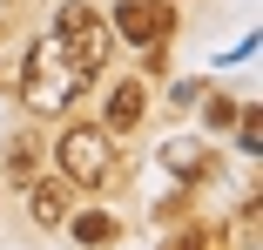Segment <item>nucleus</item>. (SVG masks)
<instances>
[{"instance_id": "obj_1", "label": "nucleus", "mask_w": 263, "mask_h": 250, "mask_svg": "<svg viewBox=\"0 0 263 250\" xmlns=\"http://www.w3.org/2000/svg\"><path fill=\"white\" fill-rule=\"evenodd\" d=\"M54 55L68 61L74 81L101 75V61H108V21H101L95 7H81V0H68V7L54 14Z\"/></svg>"}, {"instance_id": "obj_2", "label": "nucleus", "mask_w": 263, "mask_h": 250, "mask_svg": "<svg viewBox=\"0 0 263 250\" xmlns=\"http://www.w3.org/2000/svg\"><path fill=\"white\" fill-rule=\"evenodd\" d=\"M61 176L68 183H101V176H108V135H101V129H68L61 135Z\"/></svg>"}, {"instance_id": "obj_3", "label": "nucleus", "mask_w": 263, "mask_h": 250, "mask_svg": "<svg viewBox=\"0 0 263 250\" xmlns=\"http://www.w3.org/2000/svg\"><path fill=\"white\" fill-rule=\"evenodd\" d=\"M115 34L135 47H169V7L162 0H122L115 7Z\"/></svg>"}, {"instance_id": "obj_4", "label": "nucleus", "mask_w": 263, "mask_h": 250, "mask_svg": "<svg viewBox=\"0 0 263 250\" xmlns=\"http://www.w3.org/2000/svg\"><path fill=\"white\" fill-rule=\"evenodd\" d=\"M27 109H41V115L68 109V81L54 75V41H41L27 55Z\"/></svg>"}, {"instance_id": "obj_5", "label": "nucleus", "mask_w": 263, "mask_h": 250, "mask_svg": "<svg viewBox=\"0 0 263 250\" xmlns=\"http://www.w3.org/2000/svg\"><path fill=\"white\" fill-rule=\"evenodd\" d=\"M142 109H148V88H142V81L108 88V115H101V135H128V129L142 122Z\"/></svg>"}, {"instance_id": "obj_6", "label": "nucleus", "mask_w": 263, "mask_h": 250, "mask_svg": "<svg viewBox=\"0 0 263 250\" xmlns=\"http://www.w3.org/2000/svg\"><path fill=\"white\" fill-rule=\"evenodd\" d=\"M68 210H74L68 176H61V183L47 176V183H34V189H27V217H34V223H47V230H54V223H68Z\"/></svg>"}, {"instance_id": "obj_7", "label": "nucleus", "mask_w": 263, "mask_h": 250, "mask_svg": "<svg viewBox=\"0 0 263 250\" xmlns=\"http://www.w3.org/2000/svg\"><path fill=\"white\" fill-rule=\"evenodd\" d=\"M162 163H169L182 183H196V176H209V169H216V163H209L196 142H162Z\"/></svg>"}, {"instance_id": "obj_8", "label": "nucleus", "mask_w": 263, "mask_h": 250, "mask_svg": "<svg viewBox=\"0 0 263 250\" xmlns=\"http://www.w3.org/2000/svg\"><path fill=\"white\" fill-rule=\"evenodd\" d=\"M74 237H81L88 250H101V243H115V237H122V223H115V217H101V210H81V217H74Z\"/></svg>"}, {"instance_id": "obj_9", "label": "nucleus", "mask_w": 263, "mask_h": 250, "mask_svg": "<svg viewBox=\"0 0 263 250\" xmlns=\"http://www.w3.org/2000/svg\"><path fill=\"white\" fill-rule=\"evenodd\" d=\"M169 250H230V243H223V230H209V223H196V230H182V237H176Z\"/></svg>"}, {"instance_id": "obj_10", "label": "nucleus", "mask_w": 263, "mask_h": 250, "mask_svg": "<svg viewBox=\"0 0 263 250\" xmlns=\"http://www.w3.org/2000/svg\"><path fill=\"white\" fill-rule=\"evenodd\" d=\"M243 156H263V109H243Z\"/></svg>"}, {"instance_id": "obj_11", "label": "nucleus", "mask_w": 263, "mask_h": 250, "mask_svg": "<svg viewBox=\"0 0 263 250\" xmlns=\"http://www.w3.org/2000/svg\"><path fill=\"white\" fill-rule=\"evenodd\" d=\"M236 122V102H230V95H216V102H209V129H230Z\"/></svg>"}]
</instances>
